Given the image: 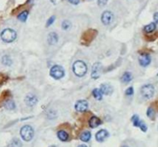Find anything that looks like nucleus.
I'll return each instance as SVG.
<instances>
[{"label":"nucleus","instance_id":"nucleus-1","mask_svg":"<svg viewBox=\"0 0 158 147\" xmlns=\"http://www.w3.org/2000/svg\"><path fill=\"white\" fill-rule=\"evenodd\" d=\"M73 71L76 76L83 77L87 71V66L83 61H76L73 65Z\"/></svg>","mask_w":158,"mask_h":147},{"label":"nucleus","instance_id":"nucleus-2","mask_svg":"<svg viewBox=\"0 0 158 147\" xmlns=\"http://www.w3.org/2000/svg\"><path fill=\"white\" fill-rule=\"evenodd\" d=\"M1 38H2L3 42H7V43L12 42L16 38V32L13 29H4L2 32V33H1Z\"/></svg>","mask_w":158,"mask_h":147},{"label":"nucleus","instance_id":"nucleus-3","mask_svg":"<svg viewBox=\"0 0 158 147\" xmlns=\"http://www.w3.org/2000/svg\"><path fill=\"white\" fill-rule=\"evenodd\" d=\"M20 134H21V136L23 140L29 142L34 136V131H33L32 126H29V125H25V126L22 127L21 130H20Z\"/></svg>","mask_w":158,"mask_h":147},{"label":"nucleus","instance_id":"nucleus-4","mask_svg":"<svg viewBox=\"0 0 158 147\" xmlns=\"http://www.w3.org/2000/svg\"><path fill=\"white\" fill-rule=\"evenodd\" d=\"M141 93L143 98L146 99H150L154 94V87L152 84H146L141 89Z\"/></svg>","mask_w":158,"mask_h":147},{"label":"nucleus","instance_id":"nucleus-5","mask_svg":"<svg viewBox=\"0 0 158 147\" xmlns=\"http://www.w3.org/2000/svg\"><path fill=\"white\" fill-rule=\"evenodd\" d=\"M64 69L63 67L60 66V65H54L53 67H52L51 70H50V75L54 79L59 80V79L62 78L64 76Z\"/></svg>","mask_w":158,"mask_h":147},{"label":"nucleus","instance_id":"nucleus-6","mask_svg":"<svg viewBox=\"0 0 158 147\" xmlns=\"http://www.w3.org/2000/svg\"><path fill=\"white\" fill-rule=\"evenodd\" d=\"M103 70V65L100 62H96L93 65L92 67V72H91V77L93 79L99 78L101 75V72Z\"/></svg>","mask_w":158,"mask_h":147},{"label":"nucleus","instance_id":"nucleus-7","mask_svg":"<svg viewBox=\"0 0 158 147\" xmlns=\"http://www.w3.org/2000/svg\"><path fill=\"white\" fill-rule=\"evenodd\" d=\"M114 20V15L111 11H105L101 15V22L103 25H108Z\"/></svg>","mask_w":158,"mask_h":147},{"label":"nucleus","instance_id":"nucleus-8","mask_svg":"<svg viewBox=\"0 0 158 147\" xmlns=\"http://www.w3.org/2000/svg\"><path fill=\"white\" fill-rule=\"evenodd\" d=\"M88 108V102L85 100H79L76 103L75 109L79 112H84Z\"/></svg>","mask_w":158,"mask_h":147},{"label":"nucleus","instance_id":"nucleus-9","mask_svg":"<svg viewBox=\"0 0 158 147\" xmlns=\"http://www.w3.org/2000/svg\"><path fill=\"white\" fill-rule=\"evenodd\" d=\"M37 102H38L37 98L33 94H27L26 97L25 98V104L29 107H33L36 104Z\"/></svg>","mask_w":158,"mask_h":147},{"label":"nucleus","instance_id":"nucleus-10","mask_svg":"<svg viewBox=\"0 0 158 147\" xmlns=\"http://www.w3.org/2000/svg\"><path fill=\"white\" fill-rule=\"evenodd\" d=\"M151 58L148 54H142L139 57V63L143 67H146L147 65H150Z\"/></svg>","mask_w":158,"mask_h":147},{"label":"nucleus","instance_id":"nucleus-11","mask_svg":"<svg viewBox=\"0 0 158 147\" xmlns=\"http://www.w3.org/2000/svg\"><path fill=\"white\" fill-rule=\"evenodd\" d=\"M109 136V133L106 130H101L96 134V140L98 142H103Z\"/></svg>","mask_w":158,"mask_h":147},{"label":"nucleus","instance_id":"nucleus-12","mask_svg":"<svg viewBox=\"0 0 158 147\" xmlns=\"http://www.w3.org/2000/svg\"><path fill=\"white\" fill-rule=\"evenodd\" d=\"M100 91L102 93V94H105V95H110L114 91V88L113 87L110 86V84H103L100 87Z\"/></svg>","mask_w":158,"mask_h":147},{"label":"nucleus","instance_id":"nucleus-13","mask_svg":"<svg viewBox=\"0 0 158 147\" xmlns=\"http://www.w3.org/2000/svg\"><path fill=\"white\" fill-rule=\"evenodd\" d=\"M47 42L50 45H53L56 44L58 42V35L56 32H50L48 34V38H47Z\"/></svg>","mask_w":158,"mask_h":147},{"label":"nucleus","instance_id":"nucleus-14","mask_svg":"<svg viewBox=\"0 0 158 147\" xmlns=\"http://www.w3.org/2000/svg\"><path fill=\"white\" fill-rule=\"evenodd\" d=\"M89 124H90V126L91 128H96L101 124V120L97 117L93 116V117H91L90 121H89Z\"/></svg>","mask_w":158,"mask_h":147},{"label":"nucleus","instance_id":"nucleus-15","mask_svg":"<svg viewBox=\"0 0 158 147\" xmlns=\"http://www.w3.org/2000/svg\"><path fill=\"white\" fill-rule=\"evenodd\" d=\"M57 136L58 138L63 142H66L68 140V139H69V135H68L67 133L64 131V130H60V131L57 133Z\"/></svg>","mask_w":158,"mask_h":147},{"label":"nucleus","instance_id":"nucleus-16","mask_svg":"<svg viewBox=\"0 0 158 147\" xmlns=\"http://www.w3.org/2000/svg\"><path fill=\"white\" fill-rule=\"evenodd\" d=\"M133 78V76L130 72H125L121 77V80L123 83H129Z\"/></svg>","mask_w":158,"mask_h":147},{"label":"nucleus","instance_id":"nucleus-17","mask_svg":"<svg viewBox=\"0 0 158 147\" xmlns=\"http://www.w3.org/2000/svg\"><path fill=\"white\" fill-rule=\"evenodd\" d=\"M80 140H82L83 142H85V143H87L88 142L89 140H90L91 138V133L90 131H85L83 132V133L80 135Z\"/></svg>","mask_w":158,"mask_h":147},{"label":"nucleus","instance_id":"nucleus-18","mask_svg":"<svg viewBox=\"0 0 158 147\" xmlns=\"http://www.w3.org/2000/svg\"><path fill=\"white\" fill-rule=\"evenodd\" d=\"M155 29H156V24L154 22L150 23L149 25H146V26L144 27V31L146 33L153 32Z\"/></svg>","mask_w":158,"mask_h":147},{"label":"nucleus","instance_id":"nucleus-19","mask_svg":"<svg viewBox=\"0 0 158 147\" xmlns=\"http://www.w3.org/2000/svg\"><path fill=\"white\" fill-rule=\"evenodd\" d=\"M9 147H22V142L17 138H15L10 142Z\"/></svg>","mask_w":158,"mask_h":147},{"label":"nucleus","instance_id":"nucleus-20","mask_svg":"<svg viewBox=\"0 0 158 147\" xmlns=\"http://www.w3.org/2000/svg\"><path fill=\"white\" fill-rule=\"evenodd\" d=\"M92 96L94 97V98H96V100H101L103 98V94L100 91V89H94V90H92Z\"/></svg>","mask_w":158,"mask_h":147},{"label":"nucleus","instance_id":"nucleus-21","mask_svg":"<svg viewBox=\"0 0 158 147\" xmlns=\"http://www.w3.org/2000/svg\"><path fill=\"white\" fill-rule=\"evenodd\" d=\"M5 107H6V109L9 110H14L15 107V103H14L12 100H8L7 101H6L5 103Z\"/></svg>","mask_w":158,"mask_h":147},{"label":"nucleus","instance_id":"nucleus-22","mask_svg":"<svg viewBox=\"0 0 158 147\" xmlns=\"http://www.w3.org/2000/svg\"><path fill=\"white\" fill-rule=\"evenodd\" d=\"M28 15H29L28 11H22L21 13L18 15V19H19V21H21V22H25L26 21L27 17H28Z\"/></svg>","mask_w":158,"mask_h":147},{"label":"nucleus","instance_id":"nucleus-23","mask_svg":"<svg viewBox=\"0 0 158 147\" xmlns=\"http://www.w3.org/2000/svg\"><path fill=\"white\" fill-rule=\"evenodd\" d=\"M2 64L5 65H6V66H9V65H11L12 64V60L11 58L9 57V56L8 55H5L2 57Z\"/></svg>","mask_w":158,"mask_h":147},{"label":"nucleus","instance_id":"nucleus-24","mask_svg":"<svg viewBox=\"0 0 158 147\" xmlns=\"http://www.w3.org/2000/svg\"><path fill=\"white\" fill-rule=\"evenodd\" d=\"M71 27V22L68 20H65V21L63 22L62 23V28L64 29V30H68V29H70Z\"/></svg>","mask_w":158,"mask_h":147},{"label":"nucleus","instance_id":"nucleus-25","mask_svg":"<svg viewBox=\"0 0 158 147\" xmlns=\"http://www.w3.org/2000/svg\"><path fill=\"white\" fill-rule=\"evenodd\" d=\"M132 121H133V123L135 126H138L140 124V122H141V120L139 119L137 115H134L132 117Z\"/></svg>","mask_w":158,"mask_h":147},{"label":"nucleus","instance_id":"nucleus-26","mask_svg":"<svg viewBox=\"0 0 158 147\" xmlns=\"http://www.w3.org/2000/svg\"><path fill=\"white\" fill-rule=\"evenodd\" d=\"M138 126L141 128V130H142V131H143V132H146V130H147V126H146V124H145L143 122V121L141 120L140 124H139Z\"/></svg>","mask_w":158,"mask_h":147},{"label":"nucleus","instance_id":"nucleus-27","mask_svg":"<svg viewBox=\"0 0 158 147\" xmlns=\"http://www.w3.org/2000/svg\"><path fill=\"white\" fill-rule=\"evenodd\" d=\"M154 110L153 108H151V107H150V108H148V110H147V112H146V114H147V116H148L150 118H152L154 116Z\"/></svg>","mask_w":158,"mask_h":147},{"label":"nucleus","instance_id":"nucleus-28","mask_svg":"<svg viewBox=\"0 0 158 147\" xmlns=\"http://www.w3.org/2000/svg\"><path fill=\"white\" fill-rule=\"evenodd\" d=\"M54 21H55V16H51L46 22V26H50L54 22Z\"/></svg>","mask_w":158,"mask_h":147},{"label":"nucleus","instance_id":"nucleus-29","mask_svg":"<svg viewBox=\"0 0 158 147\" xmlns=\"http://www.w3.org/2000/svg\"><path fill=\"white\" fill-rule=\"evenodd\" d=\"M126 94L128 96H131L133 95V88L132 87H129L128 89H127V90H126Z\"/></svg>","mask_w":158,"mask_h":147},{"label":"nucleus","instance_id":"nucleus-30","mask_svg":"<svg viewBox=\"0 0 158 147\" xmlns=\"http://www.w3.org/2000/svg\"><path fill=\"white\" fill-rule=\"evenodd\" d=\"M108 0H98V5L100 7L106 6V4L107 3Z\"/></svg>","mask_w":158,"mask_h":147},{"label":"nucleus","instance_id":"nucleus-31","mask_svg":"<svg viewBox=\"0 0 158 147\" xmlns=\"http://www.w3.org/2000/svg\"><path fill=\"white\" fill-rule=\"evenodd\" d=\"M154 22H155V24H158V12H156V13L154 15Z\"/></svg>","mask_w":158,"mask_h":147},{"label":"nucleus","instance_id":"nucleus-32","mask_svg":"<svg viewBox=\"0 0 158 147\" xmlns=\"http://www.w3.org/2000/svg\"><path fill=\"white\" fill-rule=\"evenodd\" d=\"M69 2H70V3L73 4V5H76V4L79 3V0H69Z\"/></svg>","mask_w":158,"mask_h":147},{"label":"nucleus","instance_id":"nucleus-33","mask_svg":"<svg viewBox=\"0 0 158 147\" xmlns=\"http://www.w3.org/2000/svg\"><path fill=\"white\" fill-rule=\"evenodd\" d=\"M78 147H87L86 145H83V144H82V145H79Z\"/></svg>","mask_w":158,"mask_h":147},{"label":"nucleus","instance_id":"nucleus-34","mask_svg":"<svg viewBox=\"0 0 158 147\" xmlns=\"http://www.w3.org/2000/svg\"><path fill=\"white\" fill-rule=\"evenodd\" d=\"M50 147H57V146H51Z\"/></svg>","mask_w":158,"mask_h":147},{"label":"nucleus","instance_id":"nucleus-35","mask_svg":"<svg viewBox=\"0 0 158 147\" xmlns=\"http://www.w3.org/2000/svg\"><path fill=\"white\" fill-rule=\"evenodd\" d=\"M123 147H129V146H123Z\"/></svg>","mask_w":158,"mask_h":147}]
</instances>
